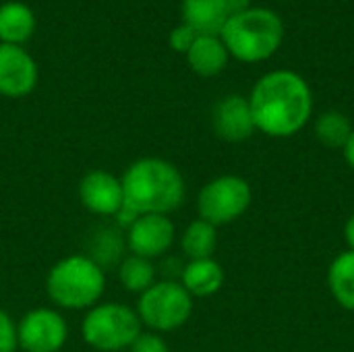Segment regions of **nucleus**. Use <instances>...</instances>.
<instances>
[{"mask_svg":"<svg viewBox=\"0 0 354 352\" xmlns=\"http://www.w3.org/2000/svg\"><path fill=\"white\" fill-rule=\"evenodd\" d=\"M143 332L137 311L122 303H97L87 309L81 322V336L87 346L97 352H120Z\"/></svg>","mask_w":354,"mask_h":352,"instance_id":"obj_5","label":"nucleus"},{"mask_svg":"<svg viewBox=\"0 0 354 352\" xmlns=\"http://www.w3.org/2000/svg\"><path fill=\"white\" fill-rule=\"evenodd\" d=\"M17 324L4 309H0V352H17Z\"/></svg>","mask_w":354,"mask_h":352,"instance_id":"obj_22","label":"nucleus"},{"mask_svg":"<svg viewBox=\"0 0 354 352\" xmlns=\"http://www.w3.org/2000/svg\"><path fill=\"white\" fill-rule=\"evenodd\" d=\"M344 239L351 247V251H354V214L346 220V226H344Z\"/></svg>","mask_w":354,"mask_h":352,"instance_id":"obj_27","label":"nucleus"},{"mask_svg":"<svg viewBox=\"0 0 354 352\" xmlns=\"http://www.w3.org/2000/svg\"><path fill=\"white\" fill-rule=\"evenodd\" d=\"M180 284L191 297L205 299L216 295L224 286V270L214 257L189 259V263L180 272Z\"/></svg>","mask_w":354,"mask_h":352,"instance_id":"obj_15","label":"nucleus"},{"mask_svg":"<svg viewBox=\"0 0 354 352\" xmlns=\"http://www.w3.org/2000/svg\"><path fill=\"white\" fill-rule=\"evenodd\" d=\"M81 205L95 216L116 218L120 210L124 207V193L120 176L108 172V170H89L77 187Z\"/></svg>","mask_w":354,"mask_h":352,"instance_id":"obj_10","label":"nucleus"},{"mask_svg":"<svg viewBox=\"0 0 354 352\" xmlns=\"http://www.w3.org/2000/svg\"><path fill=\"white\" fill-rule=\"evenodd\" d=\"M37 62L23 46L0 44V95L19 100L33 93L37 85Z\"/></svg>","mask_w":354,"mask_h":352,"instance_id":"obj_11","label":"nucleus"},{"mask_svg":"<svg viewBox=\"0 0 354 352\" xmlns=\"http://www.w3.org/2000/svg\"><path fill=\"white\" fill-rule=\"evenodd\" d=\"M255 129L270 137H292L309 122L313 95L307 81L286 68L266 73L247 98Z\"/></svg>","mask_w":354,"mask_h":352,"instance_id":"obj_1","label":"nucleus"},{"mask_svg":"<svg viewBox=\"0 0 354 352\" xmlns=\"http://www.w3.org/2000/svg\"><path fill=\"white\" fill-rule=\"evenodd\" d=\"M214 131L220 139L228 143H241L247 141L257 129L253 122L251 106L247 98L241 95H226L222 98L212 114Z\"/></svg>","mask_w":354,"mask_h":352,"instance_id":"obj_12","label":"nucleus"},{"mask_svg":"<svg viewBox=\"0 0 354 352\" xmlns=\"http://www.w3.org/2000/svg\"><path fill=\"white\" fill-rule=\"evenodd\" d=\"M183 23L199 35H220L228 21V10L222 0H183Z\"/></svg>","mask_w":354,"mask_h":352,"instance_id":"obj_16","label":"nucleus"},{"mask_svg":"<svg viewBox=\"0 0 354 352\" xmlns=\"http://www.w3.org/2000/svg\"><path fill=\"white\" fill-rule=\"evenodd\" d=\"M124 237H118L116 230L112 228H104L102 232H97V237L93 239L91 243V259L97 263V266H108L116 259H120L122 255V249H124Z\"/></svg>","mask_w":354,"mask_h":352,"instance_id":"obj_21","label":"nucleus"},{"mask_svg":"<svg viewBox=\"0 0 354 352\" xmlns=\"http://www.w3.org/2000/svg\"><path fill=\"white\" fill-rule=\"evenodd\" d=\"M328 284L336 303L346 311H354V251H344L332 261Z\"/></svg>","mask_w":354,"mask_h":352,"instance_id":"obj_17","label":"nucleus"},{"mask_svg":"<svg viewBox=\"0 0 354 352\" xmlns=\"http://www.w3.org/2000/svg\"><path fill=\"white\" fill-rule=\"evenodd\" d=\"M342 151H344V160H346V164H348V166L354 170V131H353V135L348 137L346 145L342 147Z\"/></svg>","mask_w":354,"mask_h":352,"instance_id":"obj_26","label":"nucleus"},{"mask_svg":"<svg viewBox=\"0 0 354 352\" xmlns=\"http://www.w3.org/2000/svg\"><path fill=\"white\" fill-rule=\"evenodd\" d=\"M253 193L245 178L234 174H224L212 178L197 195L199 218L218 226L239 220L251 205Z\"/></svg>","mask_w":354,"mask_h":352,"instance_id":"obj_7","label":"nucleus"},{"mask_svg":"<svg viewBox=\"0 0 354 352\" xmlns=\"http://www.w3.org/2000/svg\"><path fill=\"white\" fill-rule=\"evenodd\" d=\"M106 290L104 268L89 255H68L58 259L46 276V295L50 301L68 311L95 307Z\"/></svg>","mask_w":354,"mask_h":352,"instance_id":"obj_4","label":"nucleus"},{"mask_svg":"<svg viewBox=\"0 0 354 352\" xmlns=\"http://www.w3.org/2000/svg\"><path fill=\"white\" fill-rule=\"evenodd\" d=\"M124 210L135 216H168L185 201L187 187L180 170L162 158H139L120 176Z\"/></svg>","mask_w":354,"mask_h":352,"instance_id":"obj_2","label":"nucleus"},{"mask_svg":"<svg viewBox=\"0 0 354 352\" xmlns=\"http://www.w3.org/2000/svg\"><path fill=\"white\" fill-rule=\"evenodd\" d=\"M187 64L199 77H216L228 64V50L220 35H197L193 46L189 48Z\"/></svg>","mask_w":354,"mask_h":352,"instance_id":"obj_13","label":"nucleus"},{"mask_svg":"<svg viewBox=\"0 0 354 352\" xmlns=\"http://www.w3.org/2000/svg\"><path fill=\"white\" fill-rule=\"evenodd\" d=\"M197 31L195 29H191L189 25H185V23H180L178 27H174L172 31H170V35H168V44H170V48L174 50V52H180V54H187L189 52V48L193 46V41L197 39Z\"/></svg>","mask_w":354,"mask_h":352,"instance_id":"obj_23","label":"nucleus"},{"mask_svg":"<svg viewBox=\"0 0 354 352\" xmlns=\"http://www.w3.org/2000/svg\"><path fill=\"white\" fill-rule=\"evenodd\" d=\"M17 340L23 352H60L68 340L66 319L50 307L31 309L17 324Z\"/></svg>","mask_w":354,"mask_h":352,"instance_id":"obj_8","label":"nucleus"},{"mask_svg":"<svg viewBox=\"0 0 354 352\" xmlns=\"http://www.w3.org/2000/svg\"><path fill=\"white\" fill-rule=\"evenodd\" d=\"M137 315L141 326L149 332L166 334L183 328L193 313V297L180 282L160 280L153 282L137 301Z\"/></svg>","mask_w":354,"mask_h":352,"instance_id":"obj_6","label":"nucleus"},{"mask_svg":"<svg viewBox=\"0 0 354 352\" xmlns=\"http://www.w3.org/2000/svg\"><path fill=\"white\" fill-rule=\"evenodd\" d=\"M220 37L232 58L255 64L278 52L284 39V23L274 10L251 6L239 15L228 17Z\"/></svg>","mask_w":354,"mask_h":352,"instance_id":"obj_3","label":"nucleus"},{"mask_svg":"<svg viewBox=\"0 0 354 352\" xmlns=\"http://www.w3.org/2000/svg\"><path fill=\"white\" fill-rule=\"evenodd\" d=\"M37 21L29 4L8 0L0 4V44L23 46L35 33Z\"/></svg>","mask_w":354,"mask_h":352,"instance_id":"obj_14","label":"nucleus"},{"mask_svg":"<svg viewBox=\"0 0 354 352\" xmlns=\"http://www.w3.org/2000/svg\"><path fill=\"white\" fill-rule=\"evenodd\" d=\"M180 247L189 259H209L218 247V232L216 226L205 220L191 222L180 239Z\"/></svg>","mask_w":354,"mask_h":352,"instance_id":"obj_18","label":"nucleus"},{"mask_svg":"<svg viewBox=\"0 0 354 352\" xmlns=\"http://www.w3.org/2000/svg\"><path fill=\"white\" fill-rule=\"evenodd\" d=\"M176 237L174 222L162 214H143L137 216L129 228H124V245L131 255L145 259H156L164 255Z\"/></svg>","mask_w":354,"mask_h":352,"instance_id":"obj_9","label":"nucleus"},{"mask_svg":"<svg viewBox=\"0 0 354 352\" xmlns=\"http://www.w3.org/2000/svg\"><path fill=\"white\" fill-rule=\"evenodd\" d=\"M222 2H224V6L228 10V17L239 15V12H243L247 8H251V0H222Z\"/></svg>","mask_w":354,"mask_h":352,"instance_id":"obj_25","label":"nucleus"},{"mask_svg":"<svg viewBox=\"0 0 354 352\" xmlns=\"http://www.w3.org/2000/svg\"><path fill=\"white\" fill-rule=\"evenodd\" d=\"M118 280L127 293L143 295L156 282V268L151 259L129 255L118 266Z\"/></svg>","mask_w":354,"mask_h":352,"instance_id":"obj_19","label":"nucleus"},{"mask_svg":"<svg viewBox=\"0 0 354 352\" xmlns=\"http://www.w3.org/2000/svg\"><path fill=\"white\" fill-rule=\"evenodd\" d=\"M129 352H170L168 342L156 332H141L139 338L131 344Z\"/></svg>","mask_w":354,"mask_h":352,"instance_id":"obj_24","label":"nucleus"},{"mask_svg":"<svg viewBox=\"0 0 354 352\" xmlns=\"http://www.w3.org/2000/svg\"><path fill=\"white\" fill-rule=\"evenodd\" d=\"M354 127L351 118L342 112L330 110L324 112L317 120H315V137L319 143H324L326 147L332 149H342L348 141V137L353 135Z\"/></svg>","mask_w":354,"mask_h":352,"instance_id":"obj_20","label":"nucleus"}]
</instances>
